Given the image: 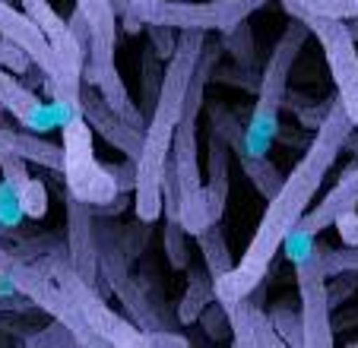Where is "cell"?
I'll return each instance as SVG.
<instances>
[{
    "instance_id": "cell-34",
    "label": "cell",
    "mask_w": 358,
    "mask_h": 348,
    "mask_svg": "<svg viewBox=\"0 0 358 348\" xmlns=\"http://www.w3.org/2000/svg\"><path fill=\"white\" fill-rule=\"evenodd\" d=\"M336 231L343 244H358V209H349L336 219Z\"/></svg>"
},
{
    "instance_id": "cell-2",
    "label": "cell",
    "mask_w": 358,
    "mask_h": 348,
    "mask_svg": "<svg viewBox=\"0 0 358 348\" xmlns=\"http://www.w3.org/2000/svg\"><path fill=\"white\" fill-rule=\"evenodd\" d=\"M206 35L210 32H200V29H181L178 32V48L165 61L159 99L152 105V111L146 114V140H143V152L136 159V187H134V212L140 225H152L165 209V196H162L165 168H169L175 130L184 114L187 89L190 80H194L196 64H200Z\"/></svg>"
},
{
    "instance_id": "cell-30",
    "label": "cell",
    "mask_w": 358,
    "mask_h": 348,
    "mask_svg": "<svg viewBox=\"0 0 358 348\" xmlns=\"http://www.w3.org/2000/svg\"><path fill=\"white\" fill-rule=\"evenodd\" d=\"M26 345H80L76 333L70 326H64L61 320H55L48 329H41L38 335H29Z\"/></svg>"
},
{
    "instance_id": "cell-14",
    "label": "cell",
    "mask_w": 358,
    "mask_h": 348,
    "mask_svg": "<svg viewBox=\"0 0 358 348\" xmlns=\"http://www.w3.org/2000/svg\"><path fill=\"white\" fill-rule=\"evenodd\" d=\"M225 310H229V323H231V345H260V348L285 345L264 307V285H257L250 295L229 304Z\"/></svg>"
},
{
    "instance_id": "cell-31",
    "label": "cell",
    "mask_w": 358,
    "mask_h": 348,
    "mask_svg": "<svg viewBox=\"0 0 358 348\" xmlns=\"http://www.w3.org/2000/svg\"><path fill=\"white\" fill-rule=\"evenodd\" d=\"M203 329L210 333V339H229L231 335V323H229V310L222 307L219 301H213L210 307L203 310Z\"/></svg>"
},
{
    "instance_id": "cell-38",
    "label": "cell",
    "mask_w": 358,
    "mask_h": 348,
    "mask_svg": "<svg viewBox=\"0 0 358 348\" xmlns=\"http://www.w3.org/2000/svg\"><path fill=\"white\" fill-rule=\"evenodd\" d=\"M130 3H143V0H130Z\"/></svg>"
},
{
    "instance_id": "cell-3",
    "label": "cell",
    "mask_w": 358,
    "mask_h": 348,
    "mask_svg": "<svg viewBox=\"0 0 358 348\" xmlns=\"http://www.w3.org/2000/svg\"><path fill=\"white\" fill-rule=\"evenodd\" d=\"M225 48L206 38L200 54V64L194 70V80L187 89V101H184V114L175 130V146H171L169 171L175 174L178 184V203H181V222L187 228V235H200L210 225V206H206V184L200 177V152H196V121H200L203 101H206V86H210L213 73H216V61Z\"/></svg>"
},
{
    "instance_id": "cell-5",
    "label": "cell",
    "mask_w": 358,
    "mask_h": 348,
    "mask_svg": "<svg viewBox=\"0 0 358 348\" xmlns=\"http://www.w3.org/2000/svg\"><path fill=\"white\" fill-rule=\"evenodd\" d=\"M76 10L83 13V20L89 22V57L83 67V82L95 86L101 92V99L108 101L127 124L146 130V117L136 111L134 99L127 95V82L117 73L115 54H117V10L115 0H76Z\"/></svg>"
},
{
    "instance_id": "cell-36",
    "label": "cell",
    "mask_w": 358,
    "mask_h": 348,
    "mask_svg": "<svg viewBox=\"0 0 358 348\" xmlns=\"http://www.w3.org/2000/svg\"><path fill=\"white\" fill-rule=\"evenodd\" d=\"M146 345H187V339L178 333H162V329H149Z\"/></svg>"
},
{
    "instance_id": "cell-22",
    "label": "cell",
    "mask_w": 358,
    "mask_h": 348,
    "mask_svg": "<svg viewBox=\"0 0 358 348\" xmlns=\"http://www.w3.org/2000/svg\"><path fill=\"white\" fill-rule=\"evenodd\" d=\"M314 260H317L320 273L327 279H333L339 273H358V244H343V247L314 244Z\"/></svg>"
},
{
    "instance_id": "cell-29",
    "label": "cell",
    "mask_w": 358,
    "mask_h": 348,
    "mask_svg": "<svg viewBox=\"0 0 358 348\" xmlns=\"http://www.w3.org/2000/svg\"><path fill=\"white\" fill-rule=\"evenodd\" d=\"M0 174H3V181L13 184L16 190H22L29 184V168H26V159L16 152H0Z\"/></svg>"
},
{
    "instance_id": "cell-37",
    "label": "cell",
    "mask_w": 358,
    "mask_h": 348,
    "mask_svg": "<svg viewBox=\"0 0 358 348\" xmlns=\"http://www.w3.org/2000/svg\"><path fill=\"white\" fill-rule=\"evenodd\" d=\"M349 29H352V35H355V41H358V16H352L349 20Z\"/></svg>"
},
{
    "instance_id": "cell-7",
    "label": "cell",
    "mask_w": 358,
    "mask_h": 348,
    "mask_svg": "<svg viewBox=\"0 0 358 348\" xmlns=\"http://www.w3.org/2000/svg\"><path fill=\"white\" fill-rule=\"evenodd\" d=\"M270 0H143L134 3L146 26L162 22L171 29H200V32H231L248 22Z\"/></svg>"
},
{
    "instance_id": "cell-4",
    "label": "cell",
    "mask_w": 358,
    "mask_h": 348,
    "mask_svg": "<svg viewBox=\"0 0 358 348\" xmlns=\"http://www.w3.org/2000/svg\"><path fill=\"white\" fill-rule=\"evenodd\" d=\"M308 35H311V26L301 16H292V22L282 29L279 41L273 45L270 61H266L264 73H260V89H257V101L250 108V121L244 124V149L248 152L266 155L270 146L276 143L279 114H282L285 99H289V76Z\"/></svg>"
},
{
    "instance_id": "cell-28",
    "label": "cell",
    "mask_w": 358,
    "mask_h": 348,
    "mask_svg": "<svg viewBox=\"0 0 358 348\" xmlns=\"http://www.w3.org/2000/svg\"><path fill=\"white\" fill-rule=\"evenodd\" d=\"M20 203L26 219H45L48 212V187L38 181V177H29V184L20 190Z\"/></svg>"
},
{
    "instance_id": "cell-9",
    "label": "cell",
    "mask_w": 358,
    "mask_h": 348,
    "mask_svg": "<svg viewBox=\"0 0 358 348\" xmlns=\"http://www.w3.org/2000/svg\"><path fill=\"white\" fill-rule=\"evenodd\" d=\"M298 282V310L304 323V345L308 348H330L333 345V323H330V295H327V275L320 273L317 260L301 256L295 263Z\"/></svg>"
},
{
    "instance_id": "cell-1",
    "label": "cell",
    "mask_w": 358,
    "mask_h": 348,
    "mask_svg": "<svg viewBox=\"0 0 358 348\" xmlns=\"http://www.w3.org/2000/svg\"><path fill=\"white\" fill-rule=\"evenodd\" d=\"M352 130H355V124H352L349 111L343 108L339 99H333V108H330V114H327V121L314 130V140L304 146V155L282 177V187L276 190V196L266 200V212H264V219H260V225L254 228V235H250L241 260H238L222 279H216V301L222 304V307L241 301V298L250 295L257 285H264L276 254L285 247L292 231L304 222V215L311 209L320 184H324V177L330 174V168L336 165V159L345 149V140H349Z\"/></svg>"
},
{
    "instance_id": "cell-24",
    "label": "cell",
    "mask_w": 358,
    "mask_h": 348,
    "mask_svg": "<svg viewBox=\"0 0 358 348\" xmlns=\"http://www.w3.org/2000/svg\"><path fill=\"white\" fill-rule=\"evenodd\" d=\"M270 320H273L276 333L282 335V342H285L289 348H308V345H304L301 310L289 307V304H276V307H270Z\"/></svg>"
},
{
    "instance_id": "cell-15",
    "label": "cell",
    "mask_w": 358,
    "mask_h": 348,
    "mask_svg": "<svg viewBox=\"0 0 358 348\" xmlns=\"http://www.w3.org/2000/svg\"><path fill=\"white\" fill-rule=\"evenodd\" d=\"M92 215H95L92 206H86V203H80L76 196L67 194V256L83 279L99 285L101 266H99V250H95L92 241Z\"/></svg>"
},
{
    "instance_id": "cell-27",
    "label": "cell",
    "mask_w": 358,
    "mask_h": 348,
    "mask_svg": "<svg viewBox=\"0 0 358 348\" xmlns=\"http://www.w3.org/2000/svg\"><path fill=\"white\" fill-rule=\"evenodd\" d=\"M0 67H7L10 73H16V76H22V73H35V61L29 57V51L26 48H20L16 41H10V38H3L0 35Z\"/></svg>"
},
{
    "instance_id": "cell-8",
    "label": "cell",
    "mask_w": 358,
    "mask_h": 348,
    "mask_svg": "<svg viewBox=\"0 0 358 348\" xmlns=\"http://www.w3.org/2000/svg\"><path fill=\"white\" fill-rule=\"evenodd\" d=\"M301 20L311 26V35L324 48L327 67L336 82V99L343 101V108L349 111L358 130V48L349 20H343V16H301Z\"/></svg>"
},
{
    "instance_id": "cell-26",
    "label": "cell",
    "mask_w": 358,
    "mask_h": 348,
    "mask_svg": "<svg viewBox=\"0 0 358 348\" xmlns=\"http://www.w3.org/2000/svg\"><path fill=\"white\" fill-rule=\"evenodd\" d=\"M156 61H162L156 51H152V45L146 48V54H143V101H146V114L152 111V105H156L159 99V89H162V76H165V67L159 70Z\"/></svg>"
},
{
    "instance_id": "cell-20",
    "label": "cell",
    "mask_w": 358,
    "mask_h": 348,
    "mask_svg": "<svg viewBox=\"0 0 358 348\" xmlns=\"http://www.w3.org/2000/svg\"><path fill=\"white\" fill-rule=\"evenodd\" d=\"M213 301H216V282L206 273V266H187V291L178 301V323L181 326L196 323Z\"/></svg>"
},
{
    "instance_id": "cell-35",
    "label": "cell",
    "mask_w": 358,
    "mask_h": 348,
    "mask_svg": "<svg viewBox=\"0 0 358 348\" xmlns=\"http://www.w3.org/2000/svg\"><path fill=\"white\" fill-rule=\"evenodd\" d=\"M35 304L29 301L22 291H16V295H0V314H22V310H32Z\"/></svg>"
},
{
    "instance_id": "cell-33",
    "label": "cell",
    "mask_w": 358,
    "mask_h": 348,
    "mask_svg": "<svg viewBox=\"0 0 358 348\" xmlns=\"http://www.w3.org/2000/svg\"><path fill=\"white\" fill-rule=\"evenodd\" d=\"M330 108H333V99L320 101L317 108H301V105H295V117H298V124H301V127L317 130L320 124L327 121V114H330Z\"/></svg>"
},
{
    "instance_id": "cell-13",
    "label": "cell",
    "mask_w": 358,
    "mask_h": 348,
    "mask_svg": "<svg viewBox=\"0 0 358 348\" xmlns=\"http://www.w3.org/2000/svg\"><path fill=\"white\" fill-rule=\"evenodd\" d=\"M99 266H101L105 282H108L111 291L121 298V304L127 307L130 320H134L136 326L146 329V333H149V329H165L162 323H159V314H156V307H152V301H149V295L140 288V282L130 275L127 260H124L121 250H117V247L99 250Z\"/></svg>"
},
{
    "instance_id": "cell-25",
    "label": "cell",
    "mask_w": 358,
    "mask_h": 348,
    "mask_svg": "<svg viewBox=\"0 0 358 348\" xmlns=\"http://www.w3.org/2000/svg\"><path fill=\"white\" fill-rule=\"evenodd\" d=\"M222 48L238 61V67H244V70H250L254 67V61H257V51H254V32H250L248 22H241L238 29L225 32Z\"/></svg>"
},
{
    "instance_id": "cell-32",
    "label": "cell",
    "mask_w": 358,
    "mask_h": 348,
    "mask_svg": "<svg viewBox=\"0 0 358 348\" xmlns=\"http://www.w3.org/2000/svg\"><path fill=\"white\" fill-rule=\"evenodd\" d=\"M146 32H149V45H152V51L162 57V61H169L171 54H175V48H178V29H171V26H162V22H152V26H146Z\"/></svg>"
},
{
    "instance_id": "cell-19",
    "label": "cell",
    "mask_w": 358,
    "mask_h": 348,
    "mask_svg": "<svg viewBox=\"0 0 358 348\" xmlns=\"http://www.w3.org/2000/svg\"><path fill=\"white\" fill-rule=\"evenodd\" d=\"M0 152H16L41 168H51L57 174L64 171V146L41 140V133H32V130H13L0 124Z\"/></svg>"
},
{
    "instance_id": "cell-16",
    "label": "cell",
    "mask_w": 358,
    "mask_h": 348,
    "mask_svg": "<svg viewBox=\"0 0 358 348\" xmlns=\"http://www.w3.org/2000/svg\"><path fill=\"white\" fill-rule=\"evenodd\" d=\"M349 209H358V161L345 168L343 177L336 181V187H333L317 206L308 209L301 228L308 235H320L324 228L336 225V219L343 212H349Z\"/></svg>"
},
{
    "instance_id": "cell-11",
    "label": "cell",
    "mask_w": 358,
    "mask_h": 348,
    "mask_svg": "<svg viewBox=\"0 0 358 348\" xmlns=\"http://www.w3.org/2000/svg\"><path fill=\"white\" fill-rule=\"evenodd\" d=\"M80 111H83V117L89 121V127L108 143L111 149H117L121 155H127V159H134V161L140 159L146 130H140V127H134V124L124 121L121 114L101 99L99 89L89 86V82H83V89H80Z\"/></svg>"
},
{
    "instance_id": "cell-17",
    "label": "cell",
    "mask_w": 358,
    "mask_h": 348,
    "mask_svg": "<svg viewBox=\"0 0 358 348\" xmlns=\"http://www.w3.org/2000/svg\"><path fill=\"white\" fill-rule=\"evenodd\" d=\"M162 196H165V256H169L171 269H187L190 266V250H187V228L181 222V203H178V184L175 174L165 168L162 181Z\"/></svg>"
},
{
    "instance_id": "cell-12",
    "label": "cell",
    "mask_w": 358,
    "mask_h": 348,
    "mask_svg": "<svg viewBox=\"0 0 358 348\" xmlns=\"http://www.w3.org/2000/svg\"><path fill=\"white\" fill-rule=\"evenodd\" d=\"M0 35L10 41H16L20 48H26L29 57L35 61V67L45 73V89H51L61 76L57 67L55 48L48 41V35L41 32V26L26 13V10H16L10 0H0Z\"/></svg>"
},
{
    "instance_id": "cell-18",
    "label": "cell",
    "mask_w": 358,
    "mask_h": 348,
    "mask_svg": "<svg viewBox=\"0 0 358 348\" xmlns=\"http://www.w3.org/2000/svg\"><path fill=\"white\" fill-rule=\"evenodd\" d=\"M231 146L219 133L210 130V149H206V206H210V219L222 222L225 203H229V159Z\"/></svg>"
},
{
    "instance_id": "cell-10",
    "label": "cell",
    "mask_w": 358,
    "mask_h": 348,
    "mask_svg": "<svg viewBox=\"0 0 358 348\" xmlns=\"http://www.w3.org/2000/svg\"><path fill=\"white\" fill-rule=\"evenodd\" d=\"M0 105L10 117H16L22 130H32V133H48L55 127H64V124L73 117V108L57 105V101H41L26 82L16 80V73H10L7 67H0Z\"/></svg>"
},
{
    "instance_id": "cell-23",
    "label": "cell",
    "mask_w": 358,
    "mask_h": 348,
    "mask_svg": "<svg viewBox=\"0 0 358 348\" xmlns=\"http://www.w3.org/2000/svg\"><path fill=\"white\" fill-rule=\"evenodd\" d=\"M292 16H358V0H282Z\"/></svg>"
},
{
    "instance_id": "cell-21",
    "label": "cell",
    "mask_w": 358,
    "mask_h": 348,
    "mask_svg": "<svg viewBox=\"0 0 358 348\" xmlns=\"http://www.w3.org/2000/svg\"><path fill=\"white\" fill-rule=\"evenodd\" d=\"M194 238H196V247H200L203 266H206V273L213 275V282L222 279V275L235 266L231 250H229V241H225V235H222V225H219V222H210V225L203 228L200 235H194Z\"/></svg>"
},
{
    "instance_id": "cell-6",
    "label": "cell",
    "mask_w": 358,
    "mask_h": 348,
    "mask_svg": "<svg viewBox=\"0 0 358 348\" xmlns=\"http://www.w3.org/2000/svg\"><path fill=\"white\" fill-rule=\"evenodd\" d=\"M64 133V184H67V194L76 196L80 203L86 206H105L111 203L121 187H117L115 174L105 161L95 159V149H92V133L95 130L89 127V121L80 114H73L67 124L61 127Z\"/></svg>"
}]
</instances>
